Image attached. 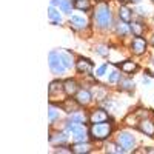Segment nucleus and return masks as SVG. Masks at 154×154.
Returning a JSON list of instances; mask_svg holds the SVG:
<instances>
[{
    "mask_svg": "<svg viewBox=\"0 0 154 154\" xmlns=\"http://www.w3.org/2000/svg\"><path fill=\"white\" fill-rule=\"evenodd\" d=\"M77 91H79V85H77L74 79H68L63 82V93L66 96H75Z\"/></svg>",
    "mask_w": 154,
    "mask_h": 154,
    "instance_id": "obj_10",
    "label": "nucleus"
},
{
    "mask_svg": "<svg viewBox=\"0 0 154 154\" xmlns=\"http://www.w3.org/2000/svg\"><path fill=\"white\" fill-rule=\"evenodd\" d=\"M94 20L97 23V26L102 28V29H106V28L111 26L112 17H111V11H109L108 5H105V3L99 5V8L94 12Z\"/></svg>",
    "mask_w": 154,
    "mask_h": 154,
    "instance_id": "obj_1",
    "label": "nucleus"
},
{
    "mask_svg": "<svg viewBox=\"0 0 154 154\" xmlns=\"http://www.w3.org/2000/svg\"><path fill=\"white\" fill-rule=\"evenodd\" d=\"M75 100L79 105H88L89 102L93 100V94L88 91V89H79L75 94Z\"/></svg>",
    "mask_w": 154,
    "mask_h": 154,
    "instance_id": "obj_11",
    "label": "nucleus"
},
{
    "mask_svg": "<svg viewBox=\"0 0 154 154\" xmlns=\"http://www.w3.org/2000/svg\"><path fill=\"white\" fill-rule=\"evenodd\" d=\"M152 63H154V59H152Z\"/></svg>",
    "mask_w": 154,
    "mask_h": 154,
    "instance_id": "obj_34",
    "label": "nucleus"
},
{
    "mask_svg": "<svg viewBox=\"0 0 154 154\" xmlns=\"http://www.w3.org/2000/svg\"><path fill=\"white\" fill-rule=\"evenodd\" d=\"M85 114L83 112H80V111H75V112H71V116H69V120H72V122H77V123H83L85 122Z\"/></svg>",
    "mask_w": 154,
    "mask_h": 154,
    "instance_id": "obj_22",
    "label": "nucleus"
},
{
    "mask_svg": "<svg viewBox=\"0 0 154 154\" xmlns=\"http://www.w3.org/2000/svg\"><path fill=\"white\" fill-rule=\"evenodd\" d=\"M112 133V125L106 122H100V123H93L89 128V136L96 140H103L108 139Z\"/></svg>",
    "mask_w": 154,
    "mask_h": 154,
    "instance_id": "obj_2",
    "label": "nucleus"
},
{
    "mask_svg": "<svg viewBox=\"0 0 154 154\" xmlns=\"http://www.w3.org/2000/svg\"><path fill=\"white\" fill-rule=\"evenodd\" d=\"M60 3H62V0H53V2H51V6H60Z\"/></svg>",
    "mask_w": 154,
    "mask_h": 154,
    "instance_id": "obj_32",
    "label": "nucleus"
},
{
    "mask_svg": "<svg viewBox=\"0 0 154 154\" xmlns=\"http://www.w3.org/2000/svg\"><path fill=\"white\" fill-rule=\"evenodd\" d=\"M97 53H99L100 56H106V54H108V49H106L105 46H99V48H97Z\"/></svg>",
    "mask_w": 154,
    "mask_h": 154,
    "instance_id": "obj_30",
    "label": "nucleus"
},
{
    "mask_svg": "<svg viewBox=\"0 0 154 154\" xmlns=\"http://www.w3.org/2000/svg\"><path fill=\"white\" fill-rule=\"evenodd\" d=\"M89 120H91V123H100V122H108V112L105 109L102 108H97L91 112V116H89Z\"/></svg>",
    "mask_w": 154,
    "mask_h": 154,
    "instance_id": "obj_7",
    "label": "nucleus"
},
{
    "mask_svg": "<svg viewBox=\"0 0 154 154\" xmlns=\"http://www.w3.org/2000/svg\"><path fill=\"white\" fill-rule=\"evenodd\" d=\"M131 31V28L130 26H128V25L123 22V23H119L117 25V34L120 35V37H123V35H126L128 32H130Z\"/></svg>",
    "mask_w": 154,
    "mask_h": 154,
    "instance_id": "obj_24",
    "label": "nucleus"
},
{
    "mask_svg": "<svg viewBox=\"0 0 154 154\" xmlns=\"http://www.w3.org/2000/svg\"><path fill=\"white\" fill-rule=\"evenodd\" d=\"M74 8L80 9V11H88L89 8H91V3H89V0H75Z\"/></svg>",
    "mask_w": 154,
    "mask_h": 154,
    "instance_id": "obj_21",
    "label": "nucleus"
},
{
    "mask_svg": "<svg viewBox=\"0 0 154 154\" xmlns=\"http://www.w3.org/2000/svg\"><path fill=\"white\" fill-rule=\"evenodd\" d=\"M59 56H60V59H62V62H63V65L66 66V69L71 68V66H74V60H72V56H71L69 53H63V51H59Z\"/></svg>",
    "mask_w": 154,
    "mask_h": 154,
    "instance_id": "obj_16",
    "label": "nucleus"
},
{
    "mask_svg": "<svg viewBox=\"0 0 154 154\" xmlns=\"http://www.w3.org/2000/svg\"><path fill=\"white\" fill-rule=\"evenodd\" d=\"M143 29H145V26L140 22H133V25H131V31H133V34L136 35V37H140L143 34Z\"/></svg>",
    "mask_w": 154,
    "mask_h": 154,
    "instance_id": "obj_20",
    "label": "nucleus"
},
{
    "mask_svg": "<svg viewBox=\"0 0 154 154\" xmlns=\"http://www.w3.org/2000/svg\"><path fill=\"white\" fill-rule=\"evenodd\" d=\"M48 114H49V122H51V123H53L56 119H59V109H57L56 106H53V105L49 106V112H48Z\"/></svg>",
    "mask_w": 154,
    "mask_h": 154,
    "instance_id": "obj_25",
    "label": "nucleus"
},
{
    "mask_svg": "<svg viewBox=\"0 0 154 154\" xmlns=\"http://www.w3.org/2000/svg\"><path fill=\"white\" fill-rule=\"evenodd\" d=\"M56 152H72V151H71V148L66 149V146H59V148L56 149Z\"/></svg>",
    "mask_w": 154,
    "mask_h": 154,
    "instance_id": "obj_31",
    "label": "nucleus"
},
{
    "mask_svg": "<svg viewBox=\"0 0 154 154\" xmlns=\"http://www.w3.org/2000/svg\"><path fill=\"white\" fill-rule=\"evenodd\" d=\"M120 69H122L123 72H126V74H133V72H136V71L139 69V65H137L136 62L126 60V62H123L122 65H120Z\"/></svg>",
    "mask_w": 154,
    "mask_h": 154,
    "instance_id": "obj_13",
    "label": "nucleus"
},
{
    "mask_svg": "<svg viewBox=\"0 0 154 154\" xmlns=\"http://www.w3.org/2000/svg\"><path fill=\"white\" fill-rule=\"evenodd\" d=\"M119 77H120L119 71H112V72L109 74V77H108V82H109V83H116V82L119 80Z\"/></svg>",
    "mask_w": 154,
    "mask_h": 154,
    "instance_id": "obj_27",
    "label": "nucleus"
},
{
    "mask_svg": "<svg viewBox=\"0 0 154 154\" xmlns=\"http://www.w3.org/2000/svg\"><path fill=\"white\" fill-rule=\"evenodd\" d=\"M106 72V65H102L100 68H97V71H96V75L97 77H102V75H103Z\"/></svg>",
    "mask_w": 154,
    "mask_h": 154,
    "instance_id": "obj_29",
    "label": "nucleus"
},
{
    "mask_svg": "<svg viewBox=\"0 0 154 154\" xmlns=\"http://www.w3.org/2000/svg\"><path fill=\"white\" fill-rule=\"evenodd\" d=\"M91 149L93 146L88 142H77L74 146H71V151L75 154H86V152H91Z\"/></svg>",
    "mask_w": 154,
    "mask_h": 154,
    "instance_id": "obj_12",
    "label": "nucleus"
},
{
    "mask_svg": "<svg viewBox=\"0 0 154 154\" xmlns=\"http://www.w3.org/2000/svg\"><path fill=\"white\" fill-rule=\"evenodd\" d=\"M77 106H79L77 100H74L72 105H71V100H66L65 103H63V109H65L66 112H75V111H79V109H77Z\"/></svg>",
    "mask_w": 154,
    "mask_h": 154,
    "instance_id": "obj_23",
    "label": "nucleus"
},
{
    "mask_svg": "<svg viewBox=\"0 0 154 154\" xmlns=\"http://www.w3.org/2000/svg\"><path fill=\"white\" fill-rule=\"evenodd\" d=\"M68 139L69 136L66 133H57L56 136H51L49 137V142L53 143V145H57V143H66L68 142Z\"/></svg>",
    "mask_w": 154,
    "mask_h": 154,
    "instance_id": "obj_15",
    "label": "nucleus"
},
{
    "mask_svg": "<svg viewBox=\"0 0 154 154\" xmlns=\"http://www.w3.org/2000/svg\"><path fill=\"white\" fill-rule=\"evenodd\" d=\"M75 68L79 72H83V74H91L93 69H94V65H93V62L89 60V59H83L80 57L79 60L75 62Z\"/></svg>",
    "mask_w": 154,
    "mask_h": 154,
    "instance_id": "obj_5",
    "label": "nucleus"
},
{
    "mask_svg": "<svg viewBox=\"0 0 154 154\" xmlns=\"http://www.w3.org/2000/svg\"><path fill=\"white\" fill-rule=\"evenodd\" d=\"M69 22H71V25H74L75 28H85L86 26V19L80 17V16H71Z\"/></svg>",
    "mask_w": 154,
    "mask_h": 154,
    "instance_id": "obj_17",
    "label": "nucleus"
},
{
    "mask_svg": "<svg viewBox=\"0 0 154 154\" xmlns=\"http://www.w3.org/2000/svg\"><path fill=\"white\" fill-rule=\"evenodd\" d=\"M152 2H154V0H152Z\"/></svg>",
    "mask_w": 154,
    "mask_h": 154,
    "instance_id": "obj_35",
    "label": "nucleus"
},
{
    "mask_svg": "<svg viewBox=\"0 0 154 154\" xmlns=\"http://www.w3.org/2000/svg\"><path fill=\"white\" fill-rule=\"evenodd\" d=\"M134 137H133V134H130V133H126V131H123V133H120L119 134V143L128 151V149H131L133 146H134Z\"/></svg>",
    "mask_w": 154,
    "mask_h": 154,
    "instance_id": "obj_6",
    "label": "nucleus"
},
{
    "mask_svg": "<svg viewBox=\"0 0 154 154\" xmlns=\"http://www.w3.org/2000/svg\"><path fill=\"white\" fill-rule=\"evenodd\" d=\"M49 68L53 72L56 74H62V72H65L66 66L63 65V62L59 56V51H53V53H49Z\"/></svg>",
    "mask_w": 154,
    "mask_h": 154,
    "instance_id": "obj_3",
    "label": "nucleus"
},
{
    "mask_svg": "<svg viewBox=\"0 0 154 154\" xmlns=\"http://www.w3.org/2000/svg\"><path fill=\"white\" fill-rule=\"evenodd\" d=\"M105 151H106V152H116V154H120V152H125L126 149H125L120 143H119V145H116V143H106Z\"/></svg>",
    "mask_w": 154,
    "mask_h": 154,
    "instance_id": "obj_19",
    "label": "nucleus"
},
{
    "mask_svg": "<svg viewBox=\"0 0 154 154\" xmlns=\"http://www.w3.org/2000/svg\"><path fill=\"white\" fill-rule=\"evenodd\" d=\"M152 45H154V37H152Z\"/></svg>",
    "mask_w": 154,
    "mask_h": 154,
    "instance_id": "obj_33",
    "label": "nucleus"
},
{
    "mask_svg": "<svg viewBox=\"0 0 154 154\" xmlns=\"http://www.w3.org/2000/svg\"><path fill=\"white\" fill-rule=\"evenodd\" d=\"M48 17H49V20L53 22V23H60V22H62V17H60V14H59V9H56L54 6L49 8Z\"/></svg>",
    "mask_w": 154,
    "mask_h": 154,
    "instance_id": "obj_18",
    "label": "nucleus"
},
{
    "mask_svg": "<svg viewBox=\"0 0 154 154\" xmlns=\"http://www.w3.org/2000/svg\"><path fill=\"white\" fill-rule=\"evenodd\" d=\"M120 86H122V89H131L134 86V82L133 80H122Z\"/></svg>",
    "mask_w": 154,
    "mask_h": 154,
    "instance_id": "obj_28",
    "label": "nucleus"
},
{
    "mask_svg": "<svg viewBox=\"0 0 154 154\" xmlns=\"http://www.w3.org/2000/svg\"><path fill=\"white\" fill-rule=\"evenodd\" d=\"M119 17H120V20L122 22H125V23H130L131 22V19H133V14H131V9L128 8V6H120V9H119Z\"/></svg>",
    "mask_w": 154,
    "mask_h": 154,
    "instance_id": "obj_14",
    "label": "nucleus"
},
{
    "mask_svg": "<svg viewBox=\"0 0 154 154\" xmlns=\"http://www.w3.org/2000/svg\"><path fill=\"white\" fill-rule=\"evenodd\" d=\"M71 0H62V3H60V9H62V12H71Z\"/></svg>",
    "mask_w": 154,
    "mask_h": 154,
    "instance_id": "obj_26",
    "label": "nucleus"
},
{
    "mask_svg": "<svg viewBox=\"0 0 154 154\" xmlns=\"http://www.w3.org/2000/svg\"><path fill=\"white\" fill-rule=\"evenodd\" d=\"M131 51L136 54V56H142L145 51H146V40L142 37H136L133 38L131 42Z\"/></svg>",
    "mask_w": 154,
    "mask_h": 154,
    "instance_id": "obj_4",
    "label": "nucleus"
},
{
    "mask_svg": "<svg viewBox=\"0 0 154 154\" xmlns=\"http://www.w3.org/2000/svg\"><path fill=\"white\" fill-rule=\"evenodd\" d=\"M137 128H139V131H142L145 136L154 137V123L151 120H140L137 123Z\"/></svg>",
    "mask_w": 154,
    "mask_h": 154,
    "instance_id": "obj_9",
    "label": "nucleus"
},
{
    "mask_svg": "<svg viewBox=\"0 0 154 154\" xmlns=\"http://www.w3.org/2000/svg\"><path fill=\"white\" fill-rule=\"evenodd\" d=\"M71 134H72V139L75 140V142H86L88 140V131H86L83 123H80Z\"/></svg>",
    "mask_w": 154,
    "mask_h": 154,
    "instance_id": "obj_8",
    "label": "nucleus"
}]
</instances>
